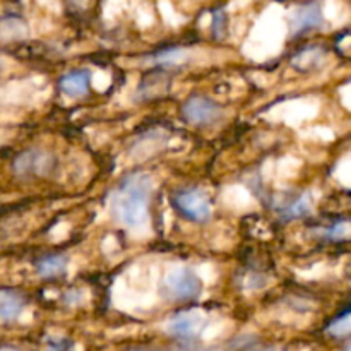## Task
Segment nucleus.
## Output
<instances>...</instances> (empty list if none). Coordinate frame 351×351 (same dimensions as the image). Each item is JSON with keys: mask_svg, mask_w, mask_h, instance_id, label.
I'll return each mask as SVG.
<instances>
[{"mask_svg": "<svg viewBox=\"0 0 351 351\" xmlns=\"http://www.w3.org/2000/svg\"><path fill=\"white\" fill-rule=\"evenodd\" d=\"M71 341L65 338H51L47 341L45 351H71Z\"/></svg>", "mask_w": 351, "mask_h": 351, "instance_id": "obj_19", "label": "nucleus"}, {"mask_svg": "<svg viewBox=\"0 0 351 351\" xmlns=\"http://www.w3.org/2000/svg\"><path fill=\"white\" fill-rule=\"evenodd\" d=\"M182 115L189 123L197 127H208L215 125L219 120L225 117V110L221 105L213 101L211 98L206 96H192L184 103L182 108Z\"/></svg>", "mask_w": 351, "mask_h": 351, "instance_id": "obj_4", "label": "nucleus"}, {"mask_svg": "<svg viewBox=\"0 0 351 351\" xmlns=\"http://www.w3.org/2000/svg\"><path fill=\"white\" fill-rule=\"evenodd\" d=\"M24 300L17 291L0 290V322H12L21 315Z\"/></svg>", "mask_w": 351, "mask_h": 351, "instance_id": "obj_10", "label": "nucleus"}, {"mask_svg": "<svg viewBox=\"0 0 351 351\" xmlns=\"http://www.w3.org/2000/svg\"><path fill=\"white\" fill-rule=\"evenodd\" d=\"M3 72V64H2V60H0V74H2Z\"/></svg>", "mask_w": 351, "mask_h": 351, "instance_id": "obj_23", "label": "nucleus"}, {"mask_svg": "<svg viewBox=\"0 0 351 351\" xmlns=\"http://www.w3.org/2000/svg\"><path fill=\"white\" fill-rule=\"evenodd\" d=\"M27 36V24L17 16L0 17V43L23 41Z\"/></svg>", "mask_w": 351, "mask_h": 351, "instance_id": "obj_9", "label": "nucleus"}, {"mask_svg": "<svg viewBox=\"0 0 351 351\" xmlns=\"http://www.w3.org/2000/svg\"><path fill=\"white\" fill-rule=\"evenodd\" d=\"M91 75L88 71H72L60 79V89L69 98H81L89 91Z\"/></svg>", "mask_w": 351, "mask_h": 351, "instance_id": "obj_8", "label": "nucleus"}, {"mask_svg": "<svg viewBox=\"0 0 351 351\" xmlns=\"http://www.w3.org/2000/svg\"><path fill=\"white\" fill-rule=\"evenodd\" d=\"M153 192V178L146 171H134L122 178L110 194L112 216L127 228H139L147 219V202Z\"/></svg>", "mask_w": 351, "mask_h": 351, "instance_id": "obj_1", "label": "nucleus"}, {"mask_svg": "<svg viewBox=\"0 0 351 351\" xmlns=\"http://www.w3.org/2000/svg\"><path fill=\"white\" fill-rule=\"evenodd\" d=\"M312 204H314L312 194L311 192H304V194H300L297 199H293V201L285 206L281 216L287 219L304 218V216H307L312 211Z\"/></svg>", "mask_w": 351, "mask_h": 351, "instance_id": "obj_13", "label": "nucleus"}, {"mask_svg": "<svg viewBox=\"0 0 351 351\" xmlns=\"http://www.w3.org/2000/svg\"><path fill=\"white\" fill-rule=\"evenodd\" d=\"M348 230L350 226L346 225V223H336V225H332L331 228L326 230V237L331 240H341L348 235Z\"/></svg>", "mask_w": 351, "mask_h": 351, "instance_id": "obj_18", "label": "nucleus"}, {"mask_svg": "<svg viewBox=\"0 0 351 351\" xmlns=\"http://www.w3.org/2000/svg\"><path fill=\"white\" fill-rule=\"evenodd\" d=\"M57 168V160L43 149H27L14 161V171L19 177H48Z\"/></svg>", "mask_w": 351, "mask_h": 351, "instance_id": "obj_5", "label": "nucleus"}, {"mask_svg": "<svg viewBox=\"0 0 351 351\" xmlns=\"http://www.w3.org/2000/svg\"><path fill=\"white\" fill-rule=\"evenodd\" d=\"M191 53H189L185 48H167V50H161L151 58V62L161 67H177V65L185 64L189 60Z\"/></svg>", "mask_w": 351, "mask_h": 351, "instance_id": "obj_14", "label": "nucleus"}, {"mask_svg": "<svg viewBox=\"0 0 351 351\" xmlns=\"http://www.w3.org/2000/svg\"><path fill=\"white\" fill-rule=\"evenodd\" d=\"M130 351H158V350H153V348H134Z\"/></svg>", "mask_w": 351, "mask_h": 351, "instance_id": "obj_21", "label": "nucleus"}, {"mask_svg": "<svg viewBox=\"0 0 351 351\" xmlns=\"http://www.w3.org/2000/svg\"><path fill=\"white\" fill-rule=\"evenodd\" d=\"M226 23H228V19H226V14L223 9H218L213 14V36H215L216 40H223V38H225Z\"/></svg>", "mask_w": 351, "mask_h": 351, "instance_id": "obj_17", "label": "nucleus"}, {"mask_svg": "<svg viewBox=\"0 0 351 351\" xmlns=\"http://www.w3.org/2000/svg\"><path fill=\"white\" fill-rule=\"evenodd\" d=\"M0 351H17V350H12V348H0Z\"/></svg>", "mask_w": 351, "mask_h": 351, "instance_id": "obj_22", "label": "nucleus"}, {"mask_svg": "<svg viewBox=\"0 0 351 351\" xmlns=\"http://www.w3.org/2000/svg\"><path fill=\"white\" fill-rule=\"evenodd\" d=\"M69 261L65 256H45L41 259H38L36 263V271L41 278H57L67 271Z\"/></svg>", "mask_w": 351, "mask_h": 351, "instance_id": "obj_11", "label": "nucleus"}, {"mask_svg": "<svg viewBox=\"0 0 351 351\" xmlns=\"http://www.w3.org/2000/svg\"><path fill=\"white\" fill-rule=\"evenodd\" d=\"M346 351H351V345L348 346V348H346Z\"/></svg>", "mask_w": 351, "mask_h": 351, "instance_id": "obj_25", "label": "nucleus"}, {"mask_svg": "<svg viewBox=\"0 0 351 351\" xmlns=\"http://www.w3.org/2000/svg\"><path fill=\"white\" fill-rule=\"evenodd\" d=\"M324 24V14H322V7L319 2H307L302 3L295 9L291 14L290 29L293 36L297 34H304L307 31L319 29Z\"/></svg>", "mask_w": 351, "mask_h": 351, "instance_id": "obj_7", "label": "nucleus"}, {"mask_svg": "<svg viewBox=\"0 0 351 351\" xmlns=\"http://www.w3.org/2000/svg\"><path fill=\"white\" fill-rule=\"evenodd\" d=\"M202 293V281L189 267H175L163 280V295L170 302H192Z\"/></svg>", "mask_w": 351, "mask_h": 351, "instance_id": "obj_2", "label": "nucleus"}, {"mask_svg": "<svg viewBox=\"0 0 351 351\" xmlns=\"http://www.w3.org/2000/svg\"><path fill=\"white\" fill-rule=\"evenodd\" d=\"M324 58V51L321 48L314 47V48H307V50H302L300 53L295 55L291 64H293L295 69L298 71H312V69L319 67Z\"/></svg>", "mask_w": 351, "mask_h": 351, "instance_id": "obj_15", "label": "nucleus"}, {"mask_svg": "<svg viewBox=\"0 0 351 351\" xmlns=\"http://www.w3.org/2000/svg\"><path fill=\"white\" fill-rule=\"evenodd\" d=\"M329 335L332 336H338V338H341V336H348L351 335V312L348 314L341 315L339 319H336L335 322H332L331 326H329Z\"/></svg>", "mask_w": 351, "mask_h": 351, "instance_id": "obj_16", "label": "nucleus"}, {"mask_svg": "<svg viewBox=\"0 0 351 351\" xmlns=\"http://www.w3.org/2000/svg\"><path fill=\"white\" fill-rule=\"evenodd\" d=\"M173 206L191 221L204 223L211 218L213 208L208 194L201 189H187L173 195Z\"/></svg>", "mask_w": 351, "mask_h": 351, "instance_id": "obj_3", "label": "nucleus"}, {"mask_svg": "<svg viewBox=\"0 0 351 351\" xmlns=\"http://www.w3.org/2000/svg\"><path fill=\"white\" fill-rule=\"evenodd\" d=\"M206 324H208L206 312L192 308V311H185L173 315L167 322V332L171 338L182 339V341H191V339H195L204 331Z\"/></svg>", "mask_w": 351, "mask_h": 351, "instance_id": "obj_6", "label": "nucleus"}, {"mask_svg": "<svg viewBox=\"0 0 351 351\" xmlns=\"http://www.w3.org/2000/svg\"><path fill=\"white\" fill-rule=\"evenodd\" d=\"M64 302H65V304H74V305H77L79 302H81V291H77V290L69 291V293L64 297Z\"/></svg>", "mask_w": 351, "mask_h": 351, "instance_id": "obj_20", "label": "nucleus"}, {"mask_svg": "<svg viewBox=\"0 0 351 351\" xmlns=\"http://www.w3.org/2000/svg\"><path fill=\"white\" fill-rule=\"evenodd\" d=\"M168 88V77L165 74H151L147 75L143 81V84L139 86V95L141 99H153L156 96H161Z\"/></svg>", "mask_w": 351, "mask_h": 351, "instance_id": "obj_12", "label": "nucleus"}, {"mask_svg": "<svg viewBox=\"0 0 351 351\" xmlns=\"http://www.w3.org/2000/svg\"><path fill=\"white\" fill-rule=\"evenodd\" d=\"M197 351H218V350H213V348H208V350H197Z\"/></svg>", "mask_w": 351, "mask_h": 351, "instance_id": "obj_24", "label": "nucleus"}]
</instances>
